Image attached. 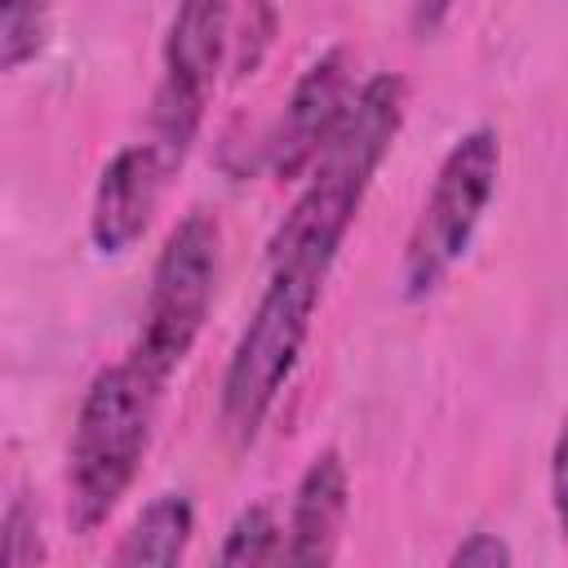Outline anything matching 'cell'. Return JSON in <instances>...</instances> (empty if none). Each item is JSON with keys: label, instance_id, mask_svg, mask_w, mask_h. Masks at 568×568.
<instances>
[{"label": "cell", "instance_id": "obj_9", "mask_svg": "<svg viewBox=\"0 0 568 568\" xmlns=\"http://www.w3.org/2000/svg\"><path fill=\"white\" fill-rule=\"evenodd\" d=\"M346 510H351L346 457L337 448H320L306 462V470H302V479L293 488L280 559H288V564H333L337 546H342Z\"/></svg>", "mask_w": 568, "mask_h": 568}, {"label": "cell", "instance_id": "obj_7", "mask_svg": "<svg viewBox=\"0 0 568 568\" xmlns=\"http://www.w3.org/2000/svg\"><path fill=\"white\" fill-rule=\"evenodd\" d=\"M355 93L351 80V53L342 44L324 49L288 89L284 111L275 115L271 133L262 138V169L275 182H297L328 146L346 102Z\"/></svg>", "mask_w": 568, "mask_h": 568}, {"label": "cell", "instance_id": "obj_3", "mask_svg": "<svg viewBox=\"0 0 568 568\" xmlns=\"http://www.w3.org/2000/svg\"><path fill=\"white\" fill-rule=\"evenodd\" d=\"M328 284V266L297 257H266V288L240 328L222 386H217V426L235 448H248L284 386L293 382L320 297Z\"/></svg>", "mask_w": 568, "mask_h": 568}, {"label": "cell", "instance_id": "obj_13", "mask_svg": "<svg viewBox=\"0 0 568 568\" xmlns=\"http://www.w3.org/2000/svg\"><path fill=\"white\" fill-rule=\"evenodd\" d=\"M44 537H40V515L27 497H13L9 510L0 515V564H36L44 559Z\"/></svg>", "mask_w": 568, "mask_h": 568}, {"label": "cell", "instance_id": "obj_4", "mask_svg": "<svg viewBox=\"0 0 568 568\" xmlns=\"http://www.w3.org/2000/svg\"><path fill=\"white\" fill-rule=\"evenodd\" d=\"M497 178H501L497 129L488 124L466 129L444 151L399 262V288L408 302H426L453 275V266L470 253L475 231L497 195Z\"/></svg>", "mask_w": 568, "mask_h": 568}, {"label": "cell", "instance_id": "obj_5", "mask_svg": "<svg viewBox=\"0 0 568 568\" xmlns=\"http://www.w3.org/2000/svg\"><path fill=\"white\" fill-rule=\"evenodd\" d=\"M217 257H222L217 222L204 209H191L164 235V248L151 266L138 342L129 355L164 386L186 364V355L195 351V342L204 333V320H209L213 293H217Z\"/></svg>", "mask_w": 568, "mask_h": 568}, {"label": "cell", "instance_id": "obj_16", "mask_svg": "<svg viewBox=\"0 0 568 568\" xmlns=\"http://www.w3.org/2000/svg\"><path fill=\"white\" fill-rule=\"evenodd\" d=\"M457 9V0H413L408 4V27H413V36H435L444 22H448V13Z\"/></svg>", "mask_w": 568, "mask_h": 568}, {"label": "cell", "instance_id": "obj_8", "mask_svg": "<svg viewBox=\"0 0 568 568\" xmlns=\"http://www.w3.org/2000/svg\"><path fill=\"white\" fill-rule=\"evenodd\" d=\"M173 178V164L160 155L155 142H129L120 146L93 186L89 200V244L102 257H124L142 244L151 231V217L160 209V195Z\"/></svg>", "mask_w": 568, "mask_h": 568}, {"label": "cell", "instance_id": "obj_12", "mask_svg": "<svg viewBox=\"0 0 568 568\" xmlns=\"http://www.w3.org/2000/svg\"><path fill=\"white\" fill-rule=\"evenodd\" d=\"M280 550H284V528L275 524V510L266 501H253L222 532L217 564H271L280 559Z\"/></svg>", "mask_w": 568, "mask_h": 568}, {"label": "cell", "instance_id": "obj_11", "mask_svg": "<svg viewBox=\"0 0 568 568\" xmlns=\"http://www.w3.org/2000/svg\"><path fill=\"white\" fill-rule=\"evenodd\" d=\"M53 9L49 0H0V71L36 62L49 44Z\"/></svg>", "mask_w": 568, "mask_h": 568}, {"label": "cell", "instance_id": "obj_10", "mask_svg": "<svg viewBox=\"0 0 568 568\" xmlns=\"http://www.w3.org/2000/svg\"><path fill=\"white\" fill-rule=\"evenodd\" d=\"M195 537V506L186 493L151 497L115 546V564H178Z\"/></svg>", "mask_w": 568, "mask_h": 568}, {"label": "cell", "instance_id": "obj_15", "mask_svg": "<svg viewBox=\"0 0 568 568\" xmlns=\"http://www.w3.org/2000/svg\"><path fill=\"white\" fill-rule=\"evenodd\" d=\"M448 564H453V568H510V564H515V550H510V541H506L501 532L475 528V532H466V537L448 550Z\"/></svg>", "mask_w": 568, "mask_h": 568}, {"label": "cell", "instance_id": "obj_2", "mask_svg": "<svg viewBox=\"0 0 568 568\" xmlns=\"http://www.w3.org/2000/svg\"><path fill=\"white\" fill-rule=\"evenodd\" d=\"M164 399V382L133 355L93 373L71 439H67V524L75 537H93L129 497Z\"/></svg>", "mask_w": 568, "mask_h": 568}, {"label": "cell", "instance_id": "obj_17", "mask_svg": "<svg viewBox=\"0 0 568 568\" xmlns=\"http://www.w3.org/2000/svg\"><path fill=\"white\" fill-rule=\"evenodd\" d=\"M564 466H568L564 435H555V444H550V510H555V524L559 528H564V501H568V493H564Z\"/></svg>", "mask_w": 568, "mask_h": 568}, {"label": "cell", "instance_id": "obj_14", "mask_svg": "<svg viewBox=\"0 0 568 568\" xmlns=\"http://www.w3.org/2000/svg\"><path fill=\"white\" fill-rule=\"evenodd\" d=\"M271 36H275V9H271V0H248L240 36L231 31V44H235V71H240V75H253V71H257V62H262Z\"/></svg>", "mask_w": 568, "mask_h": 568}, {"label": "cell", "instance_id": "obj_6", "mask_svg": "<svg viewBox=\"0 0 568 568\" xmlns=\"http://www.w3.org/2000/svg\"><path fill=\"white\" fill-rule=\"evenodd\" d=\"M231 22H235V0H178L169 18L146 142H155L173 169H182L204 124L209 93L231 49Z\"/></svg>", "mask_w": 568, "mask_h": 568}, {"label": "cell", "instance_id": "obj_1", "mask_svg": "<svg viewBox=\"0 0 568 568\" xmlns=\"http://www.w3.org/2000/svg\"><path fill=\"white\" fill-rule=\"evenodd\" d=\"M404 106H408V84L395 71H377L351 93L328 146L306 169L302 195L275 226L266 257H297L333 271L364 209V195L399 138Z\"/></svg>", "mask_w": 568, "mask_h": 568}]
</instances>
